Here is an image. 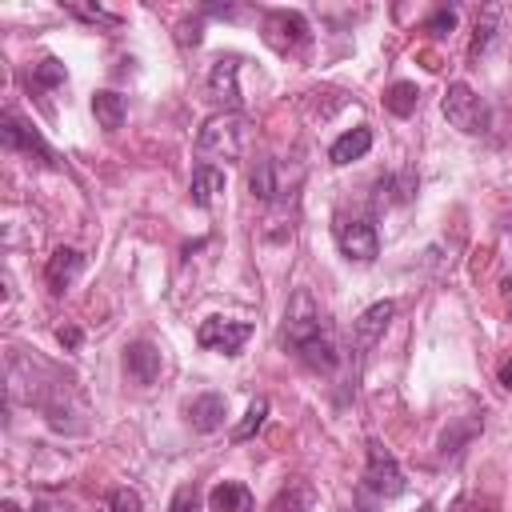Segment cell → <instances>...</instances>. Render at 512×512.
<instances>
[{
  "mask_svg": "<svg viewBox=\"0 0 512 512\" xmlns=\"http://www.w3.org/2000/svg\"><path fill=\"white\" fill-rule=\"evenodd\" d=\"M224 412H228V400L220 392H204V396L184 404V416H188V424L196 432H216L224 424Z\"/></svg>",
  "mask_w": 512,
  "mask_h": 512,
  "instance_id": "obj_8",
  "label": "cell"
},
{
  "mask_svg": "<svg viewBox=\"0 0 512 512\" xmlns=\"http://www.w3.org/2000/svg\"><path fill=\"white\" fill-rule=\"evenodd\" d=\"M0 512H20V504H16V500H4V504H0Z\"/></svg>",
  "mask_w": 512,
  "mask_h": 512,
  "instance_id": "obj_28",
  "label": "cell"
},
{
  "mask_svg": "<svg viewBox=\"0 0 512 512\" xmlns=\"http://www.w3.org/2000/svg\"><path fill=\"white\" fill-rule=\"evenodd\" d=\"M392 312H396V304H392V300H380V304H372V308H368V312L356 320V344H360V348L376 344V336L388 328Z\"/></svg>",
  "mask_w": 512,
  "mask_h": 512,
  "instance_id": "obj_16",
  "label": "cell"
},
{
  "mask_svg": "<svg viewBox=\"0 0 512 512\" xmlns=\"http://www.w3.org/2000/svg\"><path fill=\"white\" fill-rule=\"evenodd\" d=\"M496 20H500V8L496 4H488L480 16H476V36H472V56H480L488 44H492V36H496Z\"/></svg>",
  "mask_w": 512,
  "mask_h": 512,
  "instance_id": "obj_20",
  "label": "cell"
},
{
  "mask_svg": "<svg viewBox=\"0 0 512 512\" xmlns=\"http://www.w3.org/2000/svg\"><path fill=\"white\" fill-rule=\"evenodd\" d=\"M264 420H268V400H264V396H256V400L248 404L244 420L232 428V440H248V436H256V432L264 428Z\"/></svg>",
  "mask_w": 512,
  "mask_h": 512,
  "instance_id": "obj_19",
  "label": "cell"
},
{
  "mask_svg": "<svg viewBox=\"0 0 512 512\" xmlns=\"http://www.w3.org/2000/svg\"><path fill=\"white\" fill-rule=\"evenodd\" d=\"M336 244H340V252H344L348 260H356V264H372L376 252H380V236H376L372 220H364V216L340 220V224H336Z\"/></svg>",
  "mask_w": 512,
  "mask_h": 512,
  "instance_id": "obj_5",
  "label": "cell"
},
{
  "mask_svg": "<svg viewBox=\"0 0 512 512\" xmlns=\"http://www.w3.org/2000/svg\"><path fill=\"white\" fill-rule=\"evenodd\" d=\"M124 368H128V376H132L136 384H152V380L160 376L164 360H160L156 344H148V340H136V344H128V352H124Z\"/></svg>",
  "mask_w": 512,
  "mask_h": 512,
  "instance_id": "obj_9",
  "label": "cell"
},
{
  "mask_svg": "<svg viewBox=\"0 0 512 512\" xmlns=\"http://www.w3.org/2000/svg\"><path fill=\"white\" fill-rule=\"evenodd\" d=\"M444 116H448V124L452 128H460V132H468V136H476V132H488V104L464 84V80H456V84H448V92H444Z\"/></svg>",
  "mask_w": 512,
  "mask_h": 512,
  "instance_id": "obj_2",
  "label": "cell"
},
{
  "mask_svg": "<svg viewBox=\"0 0 512 512\" xmlns=\"http://www.w3.org/2000/svg\"><path fill=\"white\" fill-rule=\"evenodd\" d=\"M252 336V324L248 320H228V316H208L200 328H196V344L200 348H212V352H224V356H236Z\"/></svg>",
  "mask_w": 512,
  "mask_h": 512,
  "instance_id": "obj_4",
  "label": "cell"
},
{
  "mask_svg": "<svg viewBox=\"0 0 512 512\" xmlns=\"http://www.w3.org/2000/svg\"><path fill=\"white\" fill-rule=\"evenodd\" d=\"M296 356H300L308 368H316V372H332V368L340 364V352H336V344H332V336H328V332H320V336L304 340V344L296 348Z\"/></svg>",
  "mask_w": 512,
  "mask_h": 512,
  "instance_id": "obj_13",
  "label": "cell"
},
{
  "mask_svg": "<svg viewBox=\"0 0 512 512\" xmlns=\"http://www.w3.org/2000/svg\"><path fill=\"white\" fill-rule=\"evenodd\" d=\"M216 192H224V172H220V168H212V164H200V168L192 172L188 200H192L196 208H208V204L216 200Z\"/></svg>",
  "mask_w": 512,
  "mask_h": 512,
  "instance_id": "obj_14",
  "label": "cell"
},
{
  "mask_svg": "<svg viewBox=\"0 0 512 512\" xmlns=\"http://www.w3.org/2000/svg\"><path fill=\"white\" fill-rule=\"evenodd\" d=\"M92 116H96L100 128L116 132V128L124 124V96H116V92H96V96H92Z\"/></svg>",
  "mask_w": 512,
  "mask_h": 512,
  "instance_id": "obj_17",
  "label": "cell"
},
{
  "mask_svg": "<svg viewBox=\"0 0 512 512\" xmlns=\"http://www.w3.org/2000/svg\"><path fill=\"white\" fill-rule=\"evenodd\" d=\"M368 148H372V132H368V128H352V132H344V136L332 140L328 160H332V164H352V160H360Z\"/></svg>",
  "mask_w": 512,
  "mask_h": 512,
  "instance_id": "obj_15",
  "label": "cell"
},
{
  "mask_svg": "<svg viewBox=\"0 0 512 512\" xmlns=\"http://www.w3.org/2000/svg\"><path fill=\"white\" fill-rule=\"evenodd\" d=\"M264 40H268V48H276V52H292V48H300V44L308 40V20H304L300 12L276 8V12L264 16Z\"/></svg>",
  "mask_w": 512,
  "mask_h": 512,
  "instance_id": "obj_6",
  "label": "cell"
},
{
  "mask_svg": "<svg viewBox=\"0 0 512 512\" xmlns=\"http://www.w3.org/2000/svg\"><path fill=\"white\" fill-rule=\"evenodd\" d=\"M56 340H60L64 348H80V328H72V324H64V328L56 332Z\"/></svg>",
  "mask_w": 512,
  "mask_h": 512,
  "instance_id": "obj_26",
  "label": "cell"
},
{
  "mask_svg": "<svg viewBox=\"0 0 512 512\" xmlns=\"http://www.w3.org/2000/svg\"><path fill=\"white\" fill-rule=\"evenodd\" d=\"M168 512H200V492H196L192 484H184V488H176V496H172V504H168Z\"/></svg>",
  "mask_w": 512,
  "mask_h": 512,
  "instance_id": "obj_24",
  "label": "cell"
},
{
  "mask_svg": "<svg viewBox=\"0 0 512 512\" xmlns=\"http://www.w3.org/2000/svg\"><path fill=\"white\" fill-rule=\"evenodd\" d=\"M64 64L56 60V56H48V60H40L36 68H32V80L40 84V88H56V84H64Z\"/></svg>",
  "mask_w": 512,
  "mask_h": 512,
  "instance_id": "obj_23",
  "label": "cell"
},
{
  "mask_svg": "<svg viewBox=\"0 0 512 512\" xmlns=\"http://www.w3.org/2000/svg\"><path fill=\"white\" fill-rule=\"evenodd\" d=\"M416 512H436V508H432V504H420V508H416Z\"/></svg>",
  "mask_w": 512,
  "mask_h": 512,
  "instance_id": "obj_30",
  "label": "cell"
},
{
  "mask_svg": "<svg viewBox=\"0 0 512 512\" xmlns=\"http://www.w3.org/2000/svg\"><path fill=\"white\" fill-rule=\"evenodd\" d=\"M104 512H144V500L136 488H112L104 500Z\"/></svg>",
  "mask_w": 512,
  "mask_h": 512,
  "instance_id": "obj_22",
  "label": "cell"
},
{
  "mask_svg": "<svg viewBox=\"0 0 512 512\" xmlns=\"http://www.w3.org/2000/svg\"><path fill=\"white\" fill-rule=\"evenodd\" d=\"M416 104H420V88L408 84V80H396V84L388 88V96H384V108H388L392 116H412Z\"/></svg>",
  "mask_w": 512,
  "mask_h": 512,
  "instance_id": "obj_18",
  "label": "cell"
},
{
  "mask_svg": "<svg viewBox=\"0 0 512 512\" xmlns=\"http://www.w3.org/2000/svg\"><path fill=\"white\" fill-rule=\"evenodd\" d=\"M452 24H456V12H436L428 20V32H452Z\"/></svg>",
  "mask_w": 512,
  "mask_h": 512,
  "instance_id": "obj_25",
  "label": "cell"
},
{
  "mask_svg": "<svg viewBox=\"0 0 512 512\" xmlns=\"http://www.w3.org/2000/svg\"><path fill=\"white\" fill-rule=\"evenodd\" d=\"M244 144H248V120L240 112H216L212 120H204V128L196 136V152L220 156V160H240Z\"/></svg>",
  "mask_w": 512,
  "mask_h": 512,
  "instance_id": "obj_1",
  "label": "cell"
},
{
  "mask_svg": "<svg viewBox=\"0 0 512 512\" xmlns=\"http://www.w3.org/2000/svg\"><path fill=\"white\" fill-rule=\"evenodd\" d=\"M236 72H240V60L236 56H216L212 68H208V96L220 112H236L240 108V88H236Z\"/></svg>",
  "mask_w": 512,
  "mask_h": 512,
  "instance_id": "obj_7",
  "label": "cell"
},
{
  "mask_svg": "<svg viewBox=\"0 0 512 512\" xmlns=\"http://www.w3.org/2000/svg\"><path fill=\"white\" fill-rule=\"evenodd\" d=\"M80 268H84V256H80L76 248H56V252L48 256L44 280H48V288H52V292H64V288L80 276Z\"/></svg>",
  "mask_w": 512,
  "mask_h": 512,
  "instance_id": "obj_11",
  "label": "cell"
},
{
  "mask_svg": "<svg viewBox=\"0 0 512 512\" xmlns=\"http://www.w3.org/2000/svg\"><path fill=\"white\" fill-rule=\"evenodd\" d=\"M0 136H4V144H8V148H24V152H36L40 160L56 164V152H52V148H48V144H44V140L32 132V128H24V124H20L12 112L0 120Z\"/></svg>",
  "mask_w": 512,
  "mask_h": 512,
  "instance_id": "obj_10",
  "label": "cell"
},
{
  "mask_svg": "<svg viewBox=\"0 0 512 512\" xmlns=\"http://www.w3.org/2000/svg\"><path fill=\"white\" fill-rule=\"evenodd\" d=\"M32 512H52V508L48 504H32Z\"/></svg>",
  "mask_w": 512,
  "mask_h": 512,
  "instance_id": "obj_29",
  "label": "cell"
},
{
  "mask_svg": "<svg viewBox=\"0 0 512 512\" xmlns=\"http://www.w3.org/2000/svg\"><path fill=\"white\" fill-rule=\"evenodd\" d=\"M248 188H252V196L272 200V196H276V164H272V160H260V164L252 168V176H248Z\"/></svg>",
  "mask_w": 512,
  "mask_h": 512,
  "instance_id": "obj_21",
  "label": "cell"
},
{
  "mask_svg": "<svg viewBox=\"0 0 512 512\" xmlns=\"http://www.w3.org/2000/svg\"><path fill=\"white\" fill-rule=\"evenodd\" d=\"M364 484L376 492V496H384V500H396L404 488H408V480H404V472H400V464H396V456L380 444V440H368V460H364Z\"/></svg>",
  "mask_w": 512,
  "mask_h": 512,
  "instance_id": "obj_3",
  "label": "cell"
},
{
  "mask_svg": "<svg viewBox=\"0 0 512 512\" xmlns=\"http://www.w3.org/2000/svg\"><path fill=\"white\" fill-rule=\"evenodd\" d=\"M208 504H212V512H252V508H256L252 492H248L244 484H236V480H220V484L208 492Z\"/></svg>",
  "mask_w": 512,
  "mask_h": 512,
  "instance_id": "obj_12",
  "label": "cell"
},
{
  "mask_svg": "<svg viewBox=\"0 0 512 512\" xmlns=\"http://www.w3.org/2000/svg\"><path fill=\"white\" fill-rule=\"evenodd\" d=\"M500 384L512 392V360H504V368H500Z\"/></svg>",
  "mask_w": 512,
  "mask_h": 512,
  "instance_id": "obj_27",
  "label": "cell"
}]
</instances>
